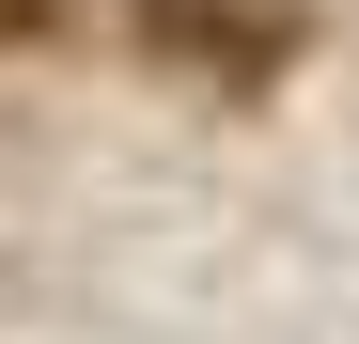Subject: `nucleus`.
Listing matches in <instances>:
<instances>
[{
	"label": "nucleus",
	"instance_id": "1",
	"mask_svg": "<svg viewBox=\"0 0 359 344\" xmlns=\"http://www.w3.org/2000/svg\"><path fill=\"white\" fill-rule=\"evenodd\" d=\"M32 32H63V0H0V47H32Z\"/></svg>",
	"mask_w": 359,
	"mask_h": 344
}]
</instances>
